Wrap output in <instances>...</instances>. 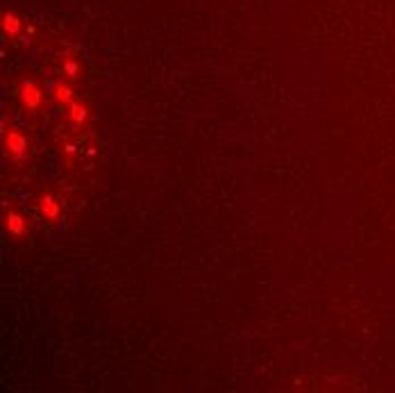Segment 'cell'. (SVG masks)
<instances>
[{"instance_id": "obj_1", "label": "cell", "mask_w": 395, "mask_h": 393, "mask_svg": "<svg viewBox=\"0 0 395 393\" xmlns=\"http://www.w3.org/2000/svg\"><path fill=\"white\" fill-rule=\"evenodd\" d=\"M3 143H5V152L14 159H21L23 155H28V148H30V141L21 130H7L3 136Z\"/></svg>"}, {"instance_id": "obj_2", "label": "cell", "mask_w": 395, "mask_h": 393, "mask_svg": "<svg viewBox=\"0 0 395 393\" xmlns=\"http://www.w3.org/2000/svg\"><path fill=\"white\" fill-rule=\"evenodd\" d=\"M21 102L25 109H32V112H37V109L44 105V91L34 80H23L21 82Z\"/></svg>"}, {"instance_id": "obj_3", "label": "cell", "mask_w": 395, "mask_h": 393, "mask_svg": "<svg viewBox=\"0 0 395 393\" xmlns=\"http://www.w3.org/2000/svg\"><path fill=\"white\" fill-rule=\"evenodd\" d=\"M62 211H64V204L59 200V195L46 193L39 198V214H41V218L48 220V223H57V220L62 218Z\"/></svg>"}, {"instance_id": "obj_4", "label": "cell", "mask_w": 395, "mask_h": 393, "mask_svg": "<svg viewBox=\"0 0 395 393\" xmlns=\"http://www.w3.org/2000/svg\"><path fill=\"white\" fill-rule=\"evenodd\" d=\"M5 232L12 234V236H23L25 232H28V220H25V216L21 211L10 209L5 214Z\"/></svg>"}, {"instance_id": "obj_5", "label": "cell", "mask_w": 395, "mask_h": 393, "mask_svg": "<svg viewBox=\"0 0 395 393\" xmlns=\"http://www.w3.org/2000/svg\"><path fill=\"white\" fill-rule=\"evenodd\" d=\"M68 118H71V123L77 125V127L87 125V121H89V109H87V105H82V102L73 100L71 105H68Z\"/></svg>"}, {"instance_id": "obj_6", "label": "cell", "mask_w": 395, "mask_h": 393, "mask_svg": "<svg viewBox=\"0 0 395 393\" xmlns=\"http://www.w3.org/2000/svg\"><path fill=\"white\" fill-rule=\"evenodd\" d=\"M53 96H55V100H57V105H71V102L75 100V93H73V89L68 87V84H64V82H57L55 84V89H53Z\"/></svg>"}, {"instance_id": "obj_7", "label": "cell", "mask_w": 395, "mask_h": 393, "mask_svg": "<svg viewBox=\"0 0 395 393\" xmlns=\"http://www.w3.org/2000/svg\"><path fill=\"white\" fill-rule=\"evenodd\" d=\"M3 28H5V32H7V34H10V37H14V34H19V30H21V21H19V16L7 12V14H5V19H3Z\"/></svg>"}]
</instances>
